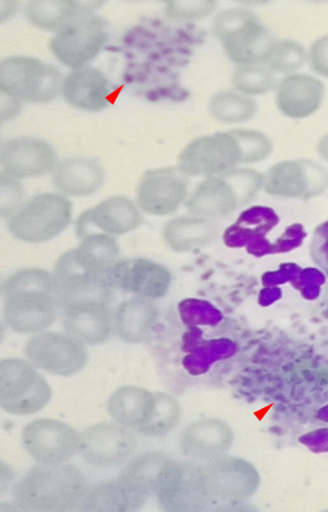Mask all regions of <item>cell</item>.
<instances>
[{
  "label": "cell",
  "instance_id": "6da1fadb",
  "mask_svg": "<svg viewBox=\"0 0 328 512\" xmlns=\"http://www.w3.org/2000/svg\"><path fill=\"white\" fill-rule=\"evenodd\" d=\"M4 318L19 334L45 331L59 314L61 303L52 273L39 268L20 270L3 283Z\"/></svg>",
  "mask_w": 328,
  "mask_h": 512
},
{
  "label": "cell",
  "instance_id": "7a4b0ae2",
  "mask_svg": "<svg viewBox=\"0 0 328 512\" xmlns=\"http://www.w3.org/2000/svg\"><path fill=\"white\" fill-rule=\"evenodd\" d=\"M84 474L68 464L39 465L15 486V504L25 511H70L79 508L89 491Z\"/></svg>",
  "mask_w": 328,
  "mask_h": 512
},
{
  "label": "cell",
  "instance_id": "3957f363",
  "mask_svg": "<svg viewBox=\"0 0 328 512\" xmlns=\"http://www.w3.org/2000/svg\"><path fill=\"white\" fill-rule=\"evenodd\" d=\"M119 255L120 247L113 236L91 234L81 239L77 248L59 258L53 275L59 286L72 294L111 291L109 276Z\"/></svg>",
  "mask_w": 328,
  "mask_h": 512
},
{
  "label": "cell",
  "instance_id": "277c9868",
  "mask_svg": "<svg viewBox=\"0 0 328 512\" xmlns=\"http://www.w3.org/2000/svg\"><path fill=\"white\" fill-rule=\"evenodd\" d=\"M73 217V204L62 194L45 193L25 201L7 218V229L17 240L40 244L64 233Z\"/></svg>",
  "mask_w": 328,
  "mask_h": 512
},
{
  "label": "cell",
  "instance_id": "5b68a950",
  "mask_svg": "<svg viewBox=\"0 0 328 512\" xmlns=\"http://www.w3.org/2000/svg\"><path fill=\"white\" fill-rule=\"evenodd\" d=\"M63 82L56 67L26 56H12L0 65L2 93L19 102H51L62 92Z\"/></svg>",
  "mask_w": 328,
  "mask_h": 512
},
{
  "label": "cell",
  "instance_id": "8992f818",
  "mask_svg": "<svg viewBox=\"0 0 328 512\" xmlns=\"http://www.w3.org/2000/svg\"><path fill=\"white\" fill-rule=\"evenodd\" d=\"M212 29L229 58L242 66L264 63L276 42L254 14L243 10L217 15Z\"/></svg>",
  "mask_w": 328,
  "mask_h": 512
},
{
  "label": "cell",
  "instance_id": "52a82bcc",
  "mask_svg": "<svg viewBox=\"0 0 328 512\" xmlns=\"http://www.w3.org/2000/svg\"><path fill=\"white\" fill-rule=\"evenodd\" d=\"M47 381L27 360L0 362V406L12 415L29 416L40 412L51 400Z\"/></svg>",
  "mask_w": 328,
  "mask_h": 512
},
{
  "label": "cell",
  "instance_id": "ba28073f",
  "mask_svg": "<svg viewBox=\"0 0 328 512\" xmlns=\"http://www.w3.org/2000/svg\"><path fill=\"white\" fill-rule=\"evenodd\" d=\"M85 346L68 333L43 331L27 341L24 353L27 361L37 370L69 377L86 366L88 352Z\"/></svg>",
  "mask_w": 328,
  "mask_h": 512
},
{
  "label": "cell",
  "instance_id": "9c48e42d",
  "mask_svg": "<svg viewBox=\"0 0 328 512\" xmlns=\"http://www.w3.org/2000/svg\"><path fill=\"white\" fill-rule=\"evenodd\" d=\"M108 40L105 22L93 13L83 15L49 41L54 56L67 68H86Z\"/></svg>",
  "mask_w": 328,
  "mask_h": 512
},
{
  "label": "cell",
  "instance_id": "30bf717a",
  "mask_svg": "<svg viewBox=\"0 0 328 512\" xmlns=\"http://www.w3.org/2000/svg\"><path fill=\"white\" fill-rule=\"evenodd\" d=\"M82 434L70 425L52 419H39L22 431V444L39 465L67 464L80 452Z\"/></svg>",
  "mask_w": 328,
  "mask_h": 512
},
{
  "label": "cell",
  "instance_id": "8fae6325",
  "mask_svg": "<svg viewBox=\"0 0 328 512\" xmlns=\"http://www.w3.org/2000/svg\"><path fill=\"white\" fill-rule=\"evenodd\" d=\"M243 159L241 145L232 131L202 136L181 153L179 169L190 176H214Z\"/></svg>",
  "mask_w": 328,
  "mask_h": 512
},
{
  "label": "cell",
  "instance_id": "7c38bea8",
  "mask_svg": "<svg viewBox=\"0 0 328 512\" xmlns=\"http://www.w3.org/2000/svg\"><path fill=\"white\" fill-rule=\"evenodd\" d=\"M136 448V439L128 427L101 423L82 433L80 453L91 466L115 468L125 465Z\"/></svg>",
  "mask_w": 328,
  "mask_h": 512
},
{
  "label": "cell",
  "instance_id": "4fadbf2b",
  "mask_svg": "<svg viewBox=\"0 0 328 512\" xmlns=\"http://www.w3.org/2000/svg\"><path fill=\"white\" fill-rule=\"evenodd\" d=\"M259 186L258 177L253 173H232L224 178H211L203 182L193 194L188 208L204 216H221L236 209L241 197L238 191L251 196ZM242 202V201H241Z\"/></svg>",
  "mask_w": 328,
  "mask_h": 512
},
{
  "label": "cell",
  "instance_id": "5bb4252c",
  "mask_svg": "<svg viewBox=\"0 0 328 512\" xmlns=\"http://www.w3.org/2000/svg\"><path fill=\"white\" fill-rule=\"evenodd\" d=\"M3 173L17 180L38 179L53 172L58 165L56 151L35 137L6 141L0 152Z\"/></svg>",
  "mask_w": 328,
  "mask_h": 512
},
{
  "label": "cell",
  "instance_id": "9a60e30c",
  "mask_svg": "<svg viewBox=\"0 0 328 512\" xmlns=\"http://www.w3.org/2000/svg\"><path fill=\"white\" fill-rule=\"evenodd\" d=\"M142 215L135 203L127 197H113L85 211L78 219L76 233L80 239L95 234L122 236L138 229Z\"/></svg>",
  "mask_w": 328,
  "mask_h": 512
},
{
  "label": "cell",
  "instance_id": "2e32d148",
  "mask_svg": "<svg viewBox=\"0 0 328 512\" xmlns=\"http://www.w3.org/2000/svg\"><path fill=\"white\" fill-rule=\"evenodd\" d=\"M63 326L84 345L98 346L115 331V313L104 301L74 302L64 306Z\"/></svg>",
  "mask_w": 328,
  "mask_h": 512
},
{
  "label": "cell",
  "instance_id": "e0dca14e",
  "mask_svg": "<svg viewBox=\"0 0 328 512\" xmlns=\"http://www.w3.org/2000/svg\"><path fill=\"white\" fill-rule=\"evenodd\" d=\"M187 196V184L173 168L151 170L141 180L136 200L139 208L152 215L174 212Z\"/></svg>",
  "mask_w": 328,
  "mask_h": 512
},
{
  "label": "cell",
  "instance_id": "ac0fdd59",
  "mask_svg": "<svg viewBox=\"0 0 328 512\" xmlns=\"http://www.w3.org/2000/svg\"><path fill=\"white\" fill-rule=\"evenodd\" d=\"M109 283L112 289H121L143 297H159L167 290L169 274L160 266L142 259L118 261Z\"/></svg>",
  "mask_w": 328,
  "mask_h": 512
},
{
  "label": "cell",
  "instance_id": "d6986e66",
  "mask_svg": "<svg viewBox=\"0 0 328 512\" xmlns=\"http://www.w3.org/2000/svg\"><path fill=\"white\" fill-rule=\"evenodd\" d=\"M326 177L322 170L308 162H286L271 169L266 190L287 196H313L323 190Z\"/></svg>",
  "mask_w": 328,
  "mask_h": 512
},
{
  "label": "cell",
  "instance_id": "ffe728a7",
  "mask_svg": "<svg viewBox=\"0 0 328 512\" xmlns=\"http://www.w3.org/2000/svg\"><path fill=\"white\" fill-rule=\"evenodd\" d=\"M52 183L64 196L76 198L95 194L104 183V172L94 159L74 157L58 163Z\"/></svg>",
  "mask_w": 328,
  "mask_h": 512
},
{
  "label": "cell",
  "instance_id": "44dd1931",
  "mask_svg": "<svg viewBox=\"0 0 328 512\" xmlns=\"http://www.w3.org/2000/svg\"><path fill=\"white\" fill-rule=\"evenodd\" d=\"M324 85L309 75L288 76L278 87L277 104L284 115L291 119L308 118L321 106Z\"/></svg>",
  "mask_w": 328,
  "mask_h": 512
},
{
  "label": "cell",
  "instance_id": "7402d4cb",
  "mask_svg": "<svg viewBox=\"0 0 328 512\" xmlns=\"http://www.w3.org/2000/svg\"><path fill=\"white\" fill-rule=\"evenodd\" d=\"M62 92L66 102L80 110L97 112L108 105V81L94 68L72 71L64 78Z\"/></svg>",
  "mask_w": 328,
  "mask_h": 512
},
{
  "label": "cell",
  "instance_id": "603a6c76",
  "mask_svg": "<svg viewBox=\"0 0 328 512\" xmlns=\"http://www.w3.org/2000/svg\"><path fill=\"white\" fill-rule=\"evenodd\" d=\"M91 3L73 2V0H32L25 6V17L36 28L60 32L77 18L91 14L94 6Z\"/></svg>",
  "mask_w": 328,
  "mask_h": 512
},
{
  "label": "cell",
  "instance_id": "cb8c5ba5",
  "mask_svg": "<svg viewBox=\"0 0 328 512\" xmlns=\"http://www.w3.org/2000/svg\"><path fill=\"white\" fill-rule=\"evenodd\" d=\"M154 405V394L136 386L117 389L107 403L112 419L125 427L138 430L148 421Z\"/></svg>",
  "mask_w": 328,
  "mask_h": 512
},
{
  "label": "cell",
  "instance_id": "d4e9b609",
  "mask_svg": "<svg viewBox=\"0 0 328 512\" xmlns=\"http://www.w3.org/2000/svg\"><path fill=\"white\" fill-rule=\"evenodd\" d=\"M153 306L141 298L123 302L115 313V332L126 344H139L149 335L155 321Z\"/></svg>",
  "mask_w": 328,
  "mask_h": 512
},
{
  "label": "cell",
  "instance_id": "484cf974",
  "mask_svg": "<svg viewBox=\"0 0 328 512\" xmlns=\"http://www.w3.org/2000/svg\"><path fill=\"white\" fill-rule=\"evenodd\" d=\"M181 445L184 452L190 457H213L228 447V430L217 421L195 423L182 435Z\"/></svg>",
  "mask_w": 328,
  "mask_h": 512
},
{
  "label": "cell",
  "instance_id": "4316f807",
  "mask_svg": "<svg viewBox=\"0 0 328 512\" xmlns=\"http://www.w3.org/2000/svg\"><path fill=\"white\" fill-rule=\"evenodd\" d=\"M140 500L118 478L89 489L79 509L84 511H127L138 507Z\"/></svg>",
  "mask_w": 328,
  "mask_h": 512
},
{
  "label": "cell",
  "instance_id": "83f0119b",
  "mask_svg": "<svg viewBox=\"0 0 328 512\" xmlns=\"http://www.w3.org/2000/svg\"><path fill=\"white\" fill-rule=\"evenodd\" d=\"M216 235L215 227L201 218L183 217L169 222L164 236L175 249H192L209 243Z\"/></svg>",
  "mask_w": 328,
  "mask_h": 512
},
{
  "label": "cell",
  "instance_id": "f1b7e54d",
  "mask_svg": "<svg viewBox=\"0 0 328 512\" xmlns=\"http://www.w3.org/2000/svg\"><path fill=\"white\" fill-rule=\"evenodd\" d=\"M256 102L245 94L223 91L209 101L211 116L218 122L238 124L250 121L256 113Z\"/></svg>",
  "mask_w": 328,
  "mask_h": 512
},
{
  "label": "cell",
  "instance_id": "f546056e",
  "mask_svg": "<svg viewBox=\"0 0 328 512\" xmlns=\"http://www.w3.org/2000/svg\"><path fill=\"white\" fill-rule=\"evenodd\" d=\"M162 460L153 455H142L122 471L120 480L140 499L152 492L162 474Z\"/></svg>",
  "mask_w": 328,
  "mask_h": 512
},
{
  "label": "cell",
  "instance_id": "4dcf8cb0",
  "mask_svg": "<svg viewBox=\"0 0 328 512\" xmlns=\"http://www.w3.org/2000/svg\"><path fill=\"white\" fill-rule=\"evenodd\" d=\"M180 408L168 394H154V405L148 421L139 429L147 436H159L172 430L179 421Z\"/></svg>",
  "mask_w": 328,
  "mask_h": 512
},
{
  "label": "cell",
  "instance_id": "1f68e13d",
  "mask_svg": "<svg viewBox=\"0 0 328 512\" xmlns=\"http://www.w3.org/2000/svg\"><path fill=\"white\" fill-rule=\"evenodd\" d=\"M307 61L304 47L292 40L273 43L265 64L272 72L289 73L300 69Z\"/></svg>",
  "mask_w": 328,
  "mask_h": 512
},
{
  "label": "cell",
  "instance_id": "d6a6232c",
  "mask_svg": "<svg viewBox=\"0 0 328 512\" xmlns=\"http://www.w3.org/2000/svg\"><path fill=\"white\" fill-rule=\"evenodd\" d=\"M234 87L245 95H262L277 86L271 70L254 65H244L233 76Z\"/></svg>",
  "mask_w": 328,
  "mask_h": 512
},
{
  "label": "cell",
  "instance_id": "836d02e7",
  "mask_svg": "<svg viewBox=\"0 0 328 512\" xmlns=\"http://www.w3.org/2000/svg\"><path fill=\"white\" fill-rule=\"evenodd\" d=\"M245 161H255L263 158L270 151V142L262 134L251 130H234Z\"/></svg>",
  "mask_w": 328,
  "mask_h": 512
},
{
  "label": "cell",
  "instance_id": "e575fe53",
  "mask_svg": "<svg viewBox=\"0 0 328 512\" xmlns=\"http://www.w3.org/2000/svg\"><path fill=\"white\" fill-rule=\"evenodd\" d=\"M216 7L217 3L213 2V0H203V2H168L167 14L174 19L190 21L211 15Z\"/></svg>",
  "mask_w": 328,
  "mask_h": 512
},
{
  "label": "cell",
  "instance_id": "d590c367",
  "mask_svg": "<svg viewBox=\"0 0 328 512\" xmlns=\"http://www.w3.org/2000/svg\"><path fill=\"white\" fill-rule=\"evenodd\" d=\"M24 189L19 180L2 173V216L9 218L24 203Z\"/></svg>",
  "mask_w": 328,
  "mask_h": 512
},
{
  "label": "cell",
  "instance_id": "8d00e7d4",
  "mask_svg": "<svg viewBox=\"0 0 328 512\" xmlns=\"http://www.w3.org/2000/svg\"><path fill=\"white\" fill-rule=\"evenodd\" d=\"M309 56L313 71L328 78V36L320 37L312 44Z\"/></svg>",
  "mask_w": 328,
  "mask_h": 512
},
{
  "label": "cell",
  "instance_id": "74e56055",
  "mask_svg": "<svg viewBox=\"0 0 328 512\" xmlns=\"http://www.w3.org/2000/svg\"><path fill=\"white\" fill-rule=\"evenodd\" d=\"M320 154L328 160V134L324 135L319 142Z\"/></svg>",
  "mask_w": 328,
  "mask_h": 512
}]
</instances>
